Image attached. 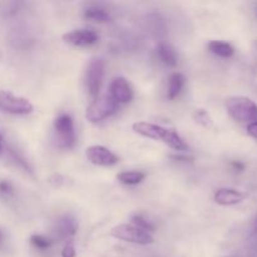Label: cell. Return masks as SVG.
Instances as JSON below:
<instances>
[{
    "label": "cell",
    "mask_w": 257,
    "mask_h": 257,
    "mask_svg": "<svg viewBox=\"0 0 257 257\" xmlns=\"http://www.w3.org/2000/svg\"><path fill=\"white\" fill-rule=\"evenodd\" d=\"M253 232L257 233V217H256V220H255V223H253Z\"/></svg>",
    "instance_id": "obj_26"
},
{
    "label": "cell",
    "mask_w": 257,
    "mask_h": 257,
    "mask_svg": "<svg viewBox=\"0 0 257 257\" xmlns=\"http://www.w3.org/2000/svg\"><path fill=\"white\" fill-rule=\"evenodd\" d=\"M0 110L9 114L27 115L33 113L34 105L28 98L15 95L9 90L0 89Z\"/></svg>",
    "instance_id": "obj_5"
},
{
    "label": "cell",
    "mask_w": 257,
    "mask_h": 257,
    "mask_svg": "<svg viewBox=\"0 0 257 257\" xmlns=\"http://www.w3.org/2000/svg\"><path fill=\"white\" fill-rule=\"evenodd\" d=\"M110 95L118 104L119 103L125 104V103H130L133 99L135 93H133L132 87H131V84L125 78L118 77L110 84Z\"/></svg>",
    "instance_id": "obj_10"
},
{
    "label": "cell",
    "mask_w": 257,
    "mask_h": 257,
    "mask_svg": "<svg viewBox=\"0 0 257 257\" xmlns=\"http://www.w3.org/2000/svg\"><path fill=\"white\" fill-rule=\"evenodd\" d=\"M84 18L87 20H89V22L100 23V24H104V23H108L110 20L109 14L104 9L97 7L88 8L84 12Z\"/></svg>",
    "instance_id": "obj_17"
},
{
    "label": "cell",
    "mask_w": 257,
    "mask_h": 257,
    "mask_svg": "<svg viewBox=\"0 0 257 257\" xmlns=\"http://www.w3.org/2000/svg\"><path fill=\"white\" fill-rule=\"evenodd\" d=\"M132 222H133V226H136V227L146 231V232H152V231H155V226H153L150 221H147L145 217H143V216H141V215L133 216Z\"/></svg>",
    "instance_id": "obj_19"
},
{
    "label": "cell",
    "mask_w": 257,
    "mask_h": 257,
    "mask_svg": "<svg viewBox=\"0 0 257 257\" xmlns=\"http://www.w3.org/2000/svg\"><path fill=\"white\" fill-rule=\"evenodd\" d=\"M62 257H75V248L73 242H67L62 251Z\"/></svg>",
    "instance_id": "obj_22"
},
{
    "label": "cell",
    "mask_w": 257,
    "mask_h": 257,
    "mask_svg": "<svg viewBox=\"0 0 257 257\" xmlns=\"http://www.w3.org/2000/svg\"><path fill=\"white\" fill-rule=\"evenodd\" d=\"M247 133L250 137L257 140V122L251 123V124H247Z\"/></svg>",
    "instance_id": "obj_23"
},
{
    "label": "cell",
    "mask_w": 257,
    "mask_h": 257,
    "mask_svg": "<svg viewBox=\"0 0 257 257\" xmlns=\"http://www.w3.org/2000/svg\"><path fill=\"white\" fill-rule=\"evenodd\" d=\"M63 42L74 47H88L98 42V34L94 30L78 29L73 32L65 33L62 37Z\"/></svg>",
    "instance_id": "obj_9"
},
{
    "label": "cell",
    "mask_w": 257,
    "mask_h": 257,
    "mask_svg": "<svg viewBox=\"0 0 257 257\" xmlns=\"http://www.w3.org/2000/svg\"><path fill=\"white\" fill-rule=\"evenodd\" d=\"M157 53L160 59L168 67H176L177 65V54L175 49L167 43H160L157 48Z\"/></svg>",
    "instance_id": "obj_14"
},
{
    "label": "cell",
    "mask_w": 257,
    "mask_h": 257,
    "mask_svg": "<svg viewBox=\"0 0 257 257\" xmlns=\"http://www.w3.org/2000/svg\"><path fill=\"white\" fill-rule=\"evenodd\" d=\"M256 15H257V4H256Z\"/></svg>",
    "instance_id": "obj_28"
},
{
    "label": "cell",
    "mask_w": 257,
    "mask_h": 257,
    "mask_svg": "<svg viewBox=\"0 0 257 257\" xmlns=\"http://www.w3.org/2000/svg\"><path fill=\"white\" fill-rule=\"evenodd\" d=\"M133 131L143 137L152 138V140L162 141L165 145L176 151H187L188 146L186 145L185 141L180 137L177 132L173 130L162 127V125L153 124L148 122H136L132 125Z\"/></svg>",
    "instance_id": "obj_1"
},
{
    "label": "cell",
    "mask_w": 257,
    "mask_h": 257,
    "mask_svg": "<svg viewBox=\"0 0 257 257\" xmlns=\"http://www.w3.org/2000/svg\"><path fill=\"white\" fill-rule=\"evenodd\" d=\"M110 236L118 240L125 241V242L137 243V245H151L155 242V238L150 232H146L136 226L127 225V223L114 226L110 230Z\"/></svg>",
    "instance_id": "obj_6"
},
{
    "label": "cell",
    "mask_w": 257,
    "mask_h": 257,
    "mask_svg": "<svg viewBox=\"0 0 257 257\" xmlns=\"http://www.w3.org/2000/svg\"><path fill=\"white\" fill-rule=\"evenodd\" d=\"M77 222L70 216H64V217L59 218L55 223V233L62 240H67V238L74 236L77 232Z\"/></svg>",
    "instance_id": "obj_12"
},
{
    "label": "cell",
    "mask_w": 257,
    "mask_h": 257,
    "mask_svg": "<svg viewBox=\"0 0 257 257\" xmlns=\"http://www.w3.org/2000/svg\"><path fill=\"white\" fill-rule=\"evenodd\" d=\"M192 118L197 124L202 125L206 130H211L213 127V119L210 115V113L206 109H196L192 113Z\"/></svg>",
    "instance_id": "obj_18"
},
{
    "label": "cell",
    "mask_w": 257,
    "mask_h": 257,
    "mask_svg": "<svg viewBox=\"0 0 257 257\" xmlns=\"http://www.w3.org/2000/svg\"><path fill=\"white\" fill-rule=\"evenodd\" d=\"M185 77H183L181 73L176 72L173 74L170 75V79H168V92L167 97L170 99H175L176 97H178V94L182 90L183 85H185Z\"/></svg>",
    "instance_id": "obj_15"
},
{
    "label": "cell",
    "mask_w": 257,
    "mask_h": 257,
    "mask_svg": "<svg viewBox=\"0 0 257 257\" xmlns=\"http://www.w3.org/2000/svg\"><path fill=\"white\" fill-rule=\"evenodd\" d=\"M3 142H4V136H3L2 131H0V152H2L3 150Z\"/></svg>",
    "instance_id": "obj_25"
},
{
    "label": "cell",
    "mask_w": 257,
    "mask_h": 257,
    "mask_svg": "<svg viewBox=\"0 0 257 257\" xmlns=\"http://www.w3.org/2000/svg\"><path fill=\"white\" fill-rule=\"evenodd\" d=\"M208 49L211 53L221 58H230L235 54V48L226 42H220V40H212L208 43Z\"/></svg>",
    "instance_id": "obj_13"
},
{
    "label": "cell",
    "mask_w": 257,
    "mask_h": 257,
    "mask_svg": "<svg viewBox=\"0 0 257 257\" xmlns=\"http://www.w3.org/2000/svg\"><path fill=\"white\" fill-rule=\"evenodd\" d=\"M103 77H104V60L102 58H93L88 65L87 74H85V85L89 95L94 99L100 92Z\"/></svg>",
    "instance_id": "obj_7"
},
{
    "label": "cell",
    "mask_w": 257,
    "mask_h": 257,
    "mask_svg": "<svg viewBox=\"0 0 257 257\" xmlns=\"http://www.w3.org/2000/svg\"><path fill=\"white\" fill-rule=\"evenodd\" d=\"M30 243H32L34 247L39 248V250H47L52 246V241L48 240L47 237L42 235H33L30 237Z\"/></svg>",
    "instance_id": "obj_20"
},
{
    "label": "cell",
    "mask_w": 257,
    "mask_h": 257,
    "mask_svg": "<svg viewBox=\"0 0 257 257\" xmlns=\"http://www.w3.org/2000/svg\"><path fill=\"white\" fill-rule=\"evenodd\" d=\"M14 195V186L9 181L2 180L0 181V196L3 197H10Z\"/></svg>",
    "instance_id": "obj_21"
},
{
    "label": "cell",
    "mask_w": 257,
    "mask_h": 257,
    "mask_svg": "<svg viewBox=\"0 0 257 257\" xmlns=\"http://www.w3.org/2000/svg\"><path fill=\"white\" fill-rule=\"evenodd\" d=\"M118 109V103L110 94L97 97L87 108L85 118L90 123H98L114 114Z\"/></svg>",
    "instance_id": "obj_3"
},
{
    "label": "cell",
    "mask_w": 257,
    "mask_h": 257,
    "mask_svg": "<svg viewBox=\"0 0 257 257\" xmlns=\"http://www.w3.org/2000/svg\"><path fill=\"white\" fill-rule=\"evenodd\" d=\"M226 109L236 122L246 123V124L257 122V104L251 98L243 95L227 98Z\"/></svg>",
    "instance_id": "obj_2"
},
{
    "label": "cell",
    "mask_w": 257,
    "mask_h": 257,
    "mask_svg": "<svg viewBox=\"0 0 257 257\" xmlns=\"http://www.w3.org/2000/svg\"><path fill=\"white\" fill-rule=\"evenodd\" d=\"M88 161L95 166H102V167H109L118 163V157L103 146H90L85 151Z\"/></svg>",
    "instance_id": "obj_8"
},
{
    "label": "cell",
    "mask_w": 257,
    "mask_h": 257,
    "mask_svg": "<svg viewBox=\"0 0 257 257\" xmlns=\"http://www.w3.org/2000/svg\"><path fill=\"white\" fill-rule=\"evenodd\" d=\"M146 178V173L141 172V171H125V172H120L117 176V180L123 185L135 186L142 182Z\"/></svg>",
    "instance_id": "obj_16"
},
{
    "label": "cell",
    "mask_w": 257,
    "mask_h": 257,
    "mask_svg": "<svg viewBox=\"0 0 257 257\" xmlns=\"http://www.w3.org/2000/svg\"><path fill=\"white\" fill-rule=\"evenodd\" d=\"M55 143L62 150H69L75 145V131L72 117L67 113H62L54 120Z\"/></svg>",
    "instance_id": "obj_4"
},
{
    "label": "cell",
    "mask_w": 257,
    "mask_h": 257,
    "mask_svg": "<svg viewBox=\"0 0 257 257\" xmlns=\"http://www.w3.org/2000/svg\"><path fill=\"white\" fill-rule=\"evenodd\" d=\"M246 193L242 191H238L236 188L223 187L216 191L215 193V202L221 206H233L238 205L242 201H245Z\"/></svg>",
    "instance_id": "obj_11"
},
{
    "label": "cell",
    "mask_w": 257,
    "mask_h": 257,
    "mask_svg": "<svg viewBox=\"0 0 257 257\" xmlns=\"http://www.w3.org/2000/svg\"><path fill=\"white\" fill-rule=\"evenodd\" d=\"M231 165H232V167H235L237 171H242L243 168H245L243 167V165H241L240 162H232Z\"/></svg>",
    "instance_id": "obj_24"
},
{
    "label": "cell",
    "mask_w": 257,
    "mask_h": 257,
    "mask_svg": "<svg viewBox=\"0 0 257 257\" xmlns=\"http://www.w3.org/2000/svg\"><path fill=\"white\" fill-rule=\"evenodd\" d=\"M3 238H4V233H3V231H2V230H0V243H2Z\"/></svg>",
    "instance_id": "obj_27"
}]
</instances>
